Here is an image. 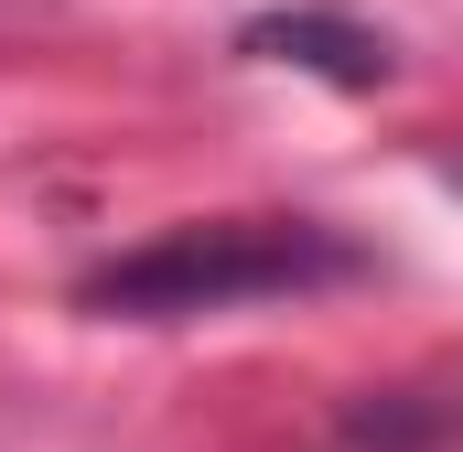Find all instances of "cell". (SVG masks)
Here are the masks:
<instances>
[{"label":"cell","instance_id":"2","mask_svg":"<svg viewBox=\"0 0 463 452\" xmlns=\"http://www.w3.org/2000/svg\"><path fill=\"white\" fill-rule=\"evenodd\" d=\"M237 54H248V65L324 76V87H345V98H377V87L399 76V43L366 33V22H345V11H259V22H237Z\"/></svg>","mask_w":463,"mask_h":452},{"label":"cell","instance_id":"1","mask_svg":"<svg viewBox=\"0 0 463 452\" xmlns=\"http://www.w3.org/2000/svg\"><path fill=\"white\" fill-rule=\"evenodd\" d=\"M366 269L377 259L355 237H335L324 216H194V226H162L129 259H98L76 280V313H98V324H194V313L345 291Z\"/></svg>","mask_w":463,"mask_h":452}]
</instances>
